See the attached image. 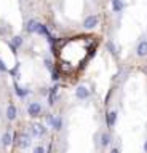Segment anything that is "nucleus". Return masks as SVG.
<instances>
[{
    "mask_svg": "<svg viewBox=\"0 0 147 153\" xmlns=\"http://www.w3.org/2000/svg\"><path fill=\"white\" fill-rule=\"evenodd\" d=\"M96 50V42L91 37H72L59 40L58 45L53 46V51L58 59L59 74H75L85 65L90 56H93Z\"/></svg>",
    "mask_w": 147,
    "mask_h": 153,
    "instance_id": "nucleus-1",
    "label": "nucleus"
},
{
    "mask_svg": "<svg viewBox=\"0 0 147 153\" xmlns=\"http://www.w3.org/2000/svg\"><path fill=\"white\" fill-rule=\"evenodd\" d=\"M16 143L21 148H27L32 143V136H31V134H27V132H19L16 136Z\"/></svg>",
    "mask_w": 147,
    "mask_h": 153,
    "instance_id": "nucleus-2",
    "label": "nucleus"
},
{
    "mask_svg": "<svg viewBox=\"0 0 147 153\" xmlns=\"http://www.w3.org/2000/svg\"><path fill=\"white\" fill-rule=\"evenodd\" d=\"M29 132L32 137H40V136H45L46 134V129L43 124H32L29 128Z\"/></svg>",
    "mask_w": 147,
    "mask_h": 153,
    "instance_id": "nucleus-3",
    "label": "nucleus"
},
{
    "mask_svg": "<svg viewBox=\"0 0 147 153\" xmlns=\"http://www.w3.org/2000/svg\"><path fill=\"white\" fill-rule=\"evenodd\" d=\"M27 113H29V117H32V118L39 117L42 113V105L39 102H31L29 107H27Z\"/></svg>",
    "mask_w": 147,
    "mask_h": 153,
    "instance_id": "nucleus-4",
    "label": "nucleus"
},
{
    "mask_svg": "<svg viewBox=\"0 0 147 153\" xmlns=\"http://www.w3.org/2000/svg\"><path fill=\"white\" fill-rule=\"evenodd\" d=\"M88 96H90V91H88L87 86H78L77 91H75V97L80 99V100H85Z\"/></svg>",
    "mask_w": 147,
    "mask_h": 153,
    "instance_id": "nucleus-5",
    "label": "nucleus"
},
{
    "mask_svg": "<svg viewBox=\"0 0 147 153\" xmlns=\"http://www.w3.org/2000/svg\"><path fill=\"white\" fill-rule=\"evenodd\" d=\"M98 16H94V14H91V16H87V19H85V22H83V26L85 29H93V27H96L98 26Z\"/></svg>",
    "mask_w": 147,
    "mask_h": 153,
    "instance_id": "nucleus-6",
    "label": "nucleus"
},
{
    "mask_svg": "<svg viewBox=\"0 0 147 153\" xmlns=\"http://www.w3.org/2000/svg\"><path fill=\"white\" fill-rule=\"evenodd\" d=\"M136 54L139 57H146L147 56V42L142 40L139 45H137V50H136Z\"/></svg>",
    "mask_w": 147,
    "mask_h": 153,
    "instance_id": "nucleus-7",
    "label": "nucleus"
},
{
    "mask_svg": "<svg viewBox=\"0 0 147 153\" xmlns=\"http://www.w3.org/2000/svg\"><path fill=\"white\" fill-rule=\"evenodd\" d=\"M106 121H107V126H109V128H113V126H115V123H117V112H115V110L107 113Z\"/></svg>",
    "mask_w": 147,
    "mask_h": 153,
    "instance_id": "nucleus-8",
    "label": "nucleus"
},
{
    "mask_svg": "<svg viewBox=\"0 0 147 153\" xmlns=\"http://www.w3.org/2000/svg\"><path fill=\"white\" fill-rule=\"evenodd\" d=\"M16 118V107L13 104H10L7 107V120H10V121H13V120Z\"/></svg>",
    "mask_w": 147,
    "mask_h": 153,
    "instance_id": "nucleus-9",
    "label": "nucleus"
},
{
    "mask_svg": "<svg viewBox=\"0 0 147 153\" xmlns=\"http://www.w3.org/2000/svg\"><path fill=\"white\" fill-rule=\"evenodd\" d=\"M11 143H13V136L10 134V131H7V132L2 136V145H3V147H10Z\"/></svg>",
    "mask_w": 147,
    "mask_h": 153,
    "instance_id": "nucleus-10",
    "label": "nucleus"
},
{
    "mask_svg": "<svg viewBox=\"0 0 147 153\" xmlns=\"http://www.w3.org/2000/svg\"><path fill=\"white\" fill-rule=\"evenodd\" d=\"M110 143V134L109 132H102L101 134V147H107Z\"/></svg>",
    "mask_w": 147,
    "mask_h": 153,
    "instance_id": "nucleus-11",
    "label": "nucleus"
},
{
    "mask_svg": "<svg viewBox=\"0 0 147 153\" xmlns=\"http://www.w3.org/2000/svg\"><path fill=\"white\" fill-rule=\"evenodd\" d=\"M53 129H54V131H61V129H63V118H61V115H56Z\"/></svg>",
    "mask_w": 147,
    "mask_h": 153,
    "instance_id": "nucleus-12",
    "label": "nucleus"
},
{
    "mask_svg": "<svg viewBox=\"0 0 147 153\" xmlns=\"http://www.w3.org/2000/svg\"><path fill=\"white\" fill-rule=\"evenodd\" d=\"M112 7H113V11H122V8H123V3L120 2V0H112Z\"/></svg>",
    "mask_w": 147,
    "mask_h": 153,
    "instance_id": "nucleus-13",
    "label": "nucleus"
},
{
    "mask_svg": "<svg viewBox=\"0 0 147 153\" xmlns=\"http://www.w3.org/2000/svg\"><path fill=\"white\" fill-rule=\"evenodd\" d=\"M54 120H56V117H53V113H48V115H46V118H45V121H46V124H48V126L53 128Z\"/></svg>",
    "mask_w": 147,
    "mask_h": 153,
    "instance_id": "nucleus-14",
    "label": "nucleus"
},
{
    "mask_svg": "<svg viewBox=\"0 0 147 153\" xmlns=\"http://www.w3.org/2000/svg\"><path fill=\"white\" fill-rule=\"evenodd\" d=\"M15 88H16V94L19 96L21 99H22V97H26V96H27V91H26V89L19 88V86H18V85H15Z\"/></svg>",
    "mask_w": 147,
    "mask_h": 153,
    "instance_id": "nucleus-15",
    "label": "nucleus"
},
{
    "mask_svg": "<svg viewBox=\"0 0 147 153\" xmlns=\"http://www.w3.org/2000/svg\"><path fill=\"white\" fill-rule=\"evenodd\" d=\"M34 153H45V148L42 147V145H39V147L34 148Z\"/></svg>",
    "mask_w": 147,
    "mask_h": 153,
    "instance_id": "nucleus-16",
    "label": "nucleus"
},
{
    "mask_svg": "<svg viewBox=\"0 0 147 153\" xmlns=\"http://www.w3.org/2000/svg\"><path fill=\"white\" fill-rule=\"evenodd\" d=\"M0 72H7V67L3 65V62L0 61Z\"/></svg>",
    "mask_w": 147,
    "mask_h": 153,
    "instance_id": "nucleus-17",
    "label": "nucleus"
},
{
    "mask_svg": "<svg viewBox=\"0 0 147 153\" xmlns=\"http://www.w3.org/2000/svg\"><path fill=\"white\" fill-rule=\"evenodd\" d=\"M110 153H120V148H117V147H113L112 150H110Z\"/></svg>",
    "mask_w": 147,
    "mask_h": 153,
    "instance_id": "nucleus-18",
    "label": "nucleus"
},
{
    "mask_svg": "<svg viewBox=\"0 0 147 153\" xmlns=\"http://www.w3.org/2000/svg\"><path fill=\"white\" fill-rule=\"evenodd\" d=\"M144 152L147 153V140H146V143H144Z\"/></svg>",
    "mask_w": 147,
    "mask_h": 153,
    "instance_id": "nucleus-19",
    "label": "nucleus"
}]
</instances>
